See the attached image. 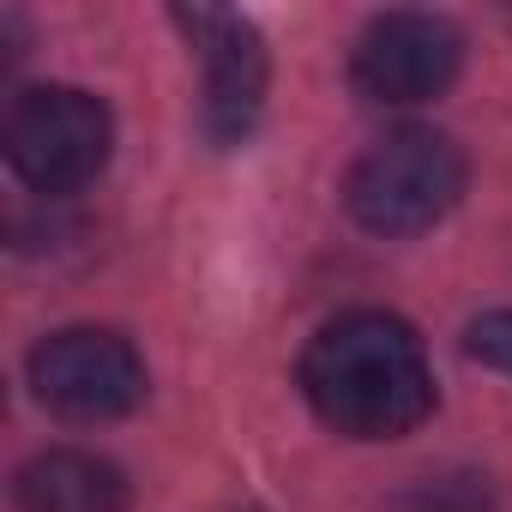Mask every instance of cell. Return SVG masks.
<instances>
[{"mask_svg":"<svg viewBox=\"0 0 512 512\" xmlns=\"http://www.w3.org/2000/svg\"><path fill=\"white\" fill-rule=\"evenodd\" d=\"M458 193H464V157L434 127H404L350 169V217L386 241L434 229L458 205Z\"/></svg>","mask_w":512,"mask_h":512,"instance_id":"cell-2","label":"cell"},{"mask_svg":"<svg viewBox=\"0 0 512 512\" xmlns=\"http://www.w3.org/2000/svg\"><path fill=\"white\" fill-rule=\"evenodd\" d=\"M205 61V133L211 145H241L266 109V43L241 13H175Z\"/></svg>","mask_w":512,"mask_h":512,"instance_id":"cell-6","label":"cell"},{"mask_svg":"<svg viewBox=\"0 0 512 512\" xmlns=\"http://www.w3.org/2000/svg\"><path fill=\"white\" fill-rule=\"evenodd\" d=\"M127 506V476L97 458V452H37L19 470V512H121Z\"/></svg>","mask_w":512,"mask_h":512,"instance_id":"cell-7","label":"cell"},{"mask_svg":"<svg viewBox=\"0 0 512 512\" xmlns=\"http://www.w3.org/2000/svg\"><path fill=\"white\" fill-rule=\"evenodd\" d=\"M0 145H7V163L25 187L61 199V193H79L85 181L103 175L109 145H115V121L79 85H31L13 97Z\"/></svg>","mask_w":512,"mask_h":512,"instance_id":"cell-3","label":"cell"},{"mask_svg":"<svg viewBox=\"0 0 512 512\" xmlns=\"http://www.w3.org/2000/svg\"><path fill=\"white\" fill-rule=\"evenodd\" d=\"M31 392L61 422H115L145 398V362L109 326H67L31 350Z\"/></svg>","mask_w":512,"mask_h":512,"instance_id":"cell-4","label":"cell"},{"mask_svg":"<svg viewBox=\"0 0 512 512\" xmlns=\"http://www.w3.org/2000/svg\"><path fill=\"white\" fill-rule=\"evenodd\" d=\"M464 37L434 13H380L350 55V85L368 103H428L458 79Z\"/></svg>","mask_w":512,"mask_h":512,"instance_id":"cell-5","label":"cell"},{"mask_svg":"<svg viewBox=\"0 0 512 512\" xmlns=\"http://www.w3.org/2000/svg\"><path fill=\"white\" fill-rule=\"evenodd\" d=\"M464 350H470L482 368H500V374H512V308H500V314H482V320L464 332Z\"/></svg>","mask_w":512,"mask_h":512,"instance_id":"cell-9","label":"cell"},{"mask_svg":"<svg viewBox=\"0 0 512 512\" xmlns=\"http://www.w3.org/2000/svg\"><path fill=\"white\" fill-rule=\"evenodd\" d=\"M392 512H494V494L482 476H428L410 494H398Z\"/></svg>","mask_w":512,"mask_h":512,"instance_id":"cell-8","label":"cell"},{"mask_svg":"<svg viewBox=\"0 0 512 512\" xmlns=\"http://www.w3.org/2000/svg\"><path fill=\"white\" fill-rule=\"evenodd\" d=\"M302 392L314 416L350 440H398L434 410L422 338L380 308L338 314L302 350Z\"/></svg>","mask_w":512,"mask_h":512,"instance_id":"cell-1","label":"cell"}]
</instances>
